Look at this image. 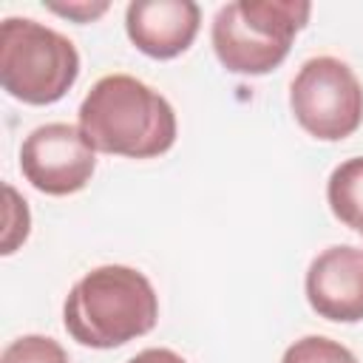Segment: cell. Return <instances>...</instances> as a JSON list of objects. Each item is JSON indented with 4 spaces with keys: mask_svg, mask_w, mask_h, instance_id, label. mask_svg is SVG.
Listing matches in <instances>:
<instances>
[{
    "mask_svg": "<svg viewBox=\"0 0 363 363\" xmlns=\"http://www.w3.org/2000/svg\"><path fill=\"white\" fill-rule=\"evenodd\" d=\"M79 130L96 153L153 159L173 147L179 125L173 105L130 74H108L79 105Z\"/></svg>",
    "mask_w": 363,
    "mask_h": 363,
    "instance_id": "1",
    "label": "cell"
},
{
    "mask_svg": "<svg viewBox=\"0 0 363 363\" xmlns=\"http://www.w3.org/2000/svg\"><path fill=\"white\" fill-rule=\"evenodd\" d=\"M48 11H54V14H60V17H68V20H74V23H94L96 17H102L108 9H111V3H88V0H77V3H48L45 6Z\"/></svg>",
    "mask_w": 363,
    "mask_h": 363,
    "instance_id": "13",
    "label": "cell"
},
{
    "mask_svg": "<svg viewBox=\"0 0 363 363\" xmlns=\"http://www.w3.org/2000/svg\"><path fill=\"white\" fill-rule=\"evenodd\" d=\"M326 201L332 216L349 230L360 233L363 224V156L340 162L326 182Z\"/></svg>",
    "mask_w": 363,
    "mask_h": 363,
    "instance_id": "9",
    "label": "cell"
},
{
    "mask_svg": "<svg viewBox=\"0 0 363 363\" xmlns=\"http://www.w3.org/2000/svg\"><path fill=\"white\" fill-rule=\"evenodd\" d=\"M159 320V295L145 272L105 264L85 272L62 303V326L79 346L119 349Z\"/></svg>",
    "mask_w": 363,
    "mask_h": 363,
    "instance_id": "2",
    "label": "cell"
},
{
    "mask_svg": "<svg viewBox=\"0 0 363 363\" xmlns=\"http://www.w3.org/2000/svg\"><path fill=\"white\" fill-rule=\"evenodd\" d=\"M306 301L318 318L335 323L363 320V250L335 244L312 258L306 269Z\"/></svg>",
    "mask_w": 363,
    "mask_h": 363,
    "instance_id": "7",
    "label": "cell"
},
{
    "mask_svg": "<svg viewBox=\"0 0 363 363\" xmlns=\"http://www.w3.org/2000/svg\"><path fill=\"white\" fill-rule=\"evenodd\" d=\"M128 363H187L182 354H176L173 349H164V346H150V349H142L136 352Z\"/></svg>",
    "mask_w": 363,
    "mask_h": 363,
    "instance_id": "14",
    "label": "cell"
},
{
    "mask_svg": "<svg viewBox=\"0 0 363 363\" xmlns=\"http://www.w3.org/2000/svg\"><path fill=\"white\" fill-rule=\"evenodd\" d=\"M289 108L309 136L340 142L363 122V85L343 60L320 54L298 68L289 85Z\"/></svg>",
    "mask_w": 363,
    "mask_h": 363,
    "instance_id": "5",
    "label": "cell"
},
{
    "mask_svg": "<svg viewBox=\"0 0 363 363\" xmlns=\"http://www.w3.org/2000/svg\"><path fill=\"white\" fill-rule=\"evenodd\" d=\"M0 363H71V360H68V352L54 337L20 335L3 349Z\"/></svg>",
    "mask_w": 363,
    "mask_h": 363,
    "instance_id": "10",
    "label": "cell"
},
{
    "mask_svg": "<svg viewBox=\"0 0 363 363\" xmlns=\"http://www.w3.org/2000/svg\"><path fill=\"white\" fill-rule=\"evenodd\" d=\"M360 235H363V224H360Z\"/></svg>",
    "mask_w": 363,
    "mask_h": 363,
    "instance_id": "15",
    "label": "cell"
},
{
    "mask_svg": "<svg viewBox=\"0 0 363 363\" xmlns=\"http://www.w3.org/2000/svg\"><path fill=\"white\" fill-rule=\"evenodd\" d=\"M309 14L303 0H233L213 17V51L230 74L264 77L286 60Z\"/></svg>",
    "mask_w": 363,
    "mask_h": 363,
    "instance_id": "3",
    "label": "cell"
},
{
    "mask_svg": "<svg viewBox=\"0 0 363 363\" xmlns=\"http://www.w3.org/2000/svg\"><path fill=\"white\" fill-rule=\"evenodd\" d=\"M96 170V150L82 136L79 125L45 122L20 145L23 179L45 196L79 193Z\"/></svg>",
    "mask_w": 363,
    "mask_h": 363,
    "instance_id": "6",
    "label": "cell"
},
{
    "mask_svg": "<svg viewBox=\"0 0 363 363\" xmlns=\"http://www.w3.org/2000/svg\"><path fill=\"white\" fill-rule=\"evenodd\" d=\"M77 77L79 51L65 34L31 17L0 23V85L11 99L54 105L74 88Z\"/></svg>",
    "mask_w": 363,
    "mask_h": 363,
    "instance_id": "4",
    "label": "cell"
},
{
    "mask_svg": "<svg viewBox=\"0 0 363 363\" xmlns=\"http://www.w3.org/2000/svg\"><path fill=\"white\" fill-rule=\"evenodd\" d=\"M281 363H357V357L332 337L306 335L292 346H286Z\"/></svg>",
    "mask_w": 363,
    "mask_h": 363,
    "instance_id": "11",
    "label": "cell"
},
{
    "mask_svg": "<svg viewBox=\"0 0 363 363\" xmlns=\"http://www.w3.org/2000/svg\"><path fill=\"white\" fill-rule=\"evenodd\" d=\"M201 26V9L193 0H133L125 9L128 40L150 60L184 54Z\"/></svg>",
    "mask_w": 363,
    "mask_h": 363,
    "instance_id": "8",
    "label": "cell"
},
{
    "mask_svg": "<svg viewBox=\"0 0 363 363\" xmlns=\"http://www.w3.org/2000/svg\"><path fill=\"white\" fill-rule=\"evenodd\" d=\"M3 193H6V227H3L0 252L3 255H11L28 238V233H31V213H28L26 199L11 184H6Z\"/></svg>",
    "mask_w": 363,
    "mask_h": 363,
    "instance_id": "12",
    "label": "cell"
}]
</instances>
